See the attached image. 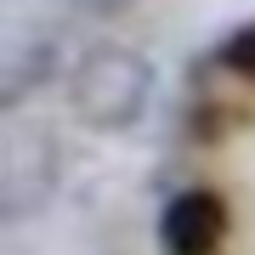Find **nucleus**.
<instances>
[{
	"mask_svg": "<svg viewBox=\"0 0 255 255\" xmlns=\"http://www.w3.org/2000/svg\"><path fill=\"white\" fill-rule=\"evenodd\" d=\"M153 97V63L130 46H97L68 74V108L91 130H125L136 125Z\"/></svg>",
	"mask_w": 255,
	"mask_h": 255,
	"instance_id": "f257e3e1",
	"label": "nucleus"
},
{
	"mask_svg": "<svg viewBox=\"0 0 255 255\" xmlns=\"http://www.w3.org/2000/svg\"><path fill=\"white\" fill-rule=\"evenodd\" d=\"M57 182V147L46 130H11L0 147V204L11 221H23L34 204H46Z\"/></svg>",
	"mask_w": 255,
	"mask_h": 255,
	"instance_id": "f03ea898",
	"label": "nucleus"
},
{
	"mask_svg": "<svg viewBox=\"0 0 255 255\" xmlns=\"http://www.w3.org/2000/svg\"><path fill=\"white\" fill-rule=\"evenodd\" d=\"M227 238V204L210 187H187L159 216V250L164 255H216Z\"/></svg>",
	"mask_w": 255,
	"mask_h": 255,
	"instance_id": "7ed1b4c3",
	"label": "nucleus"
},
{
	"mask_svg": "<svg viewBox=\"0 0 255 255\" xmlns=\"http://www.w3.org/2000/svg\"><path fill=\"white\" fill-rule=\"evenodd\" d=\"M51 63H57V46H51V40H34L28 51H17V57L6 63V85H0V102H6V108H17V102H23V97L34 91L46 74H51Z\"/></svg>",
	"mask_w": 255,
	"mask_h": 255,
	"instance_id": "20e7f679",
	"label": "nucleus"
},
{
	"mask_svg": "<svg viewBox=\"0 0 255 255\" xmlns=\"http://www.w3.org/2000/svg\"><path fill=\"white\" fill-rule=\"evenodd\" d=\"M221 68H233V74H244V80H255V23L233 28V34L221 40Z\"/></svg>",
	"mask_w": 255,
	"mask_h": 255,
	"instance_id": "39448f33",
	"label": "nucleus"
},
{
	"mask_svg": "<svg viewBox=\"0 0 255 255\" xmlns=\"http://www.w3.org/2000/svg\"><path fill=\"white\" fill-rule=\"evenodd\" d=\"M85 6H97V11H114V6H125V0H85Z\"/></svg>",
	"mask_w": 255,
	"mask_h": 255,
	"instance_id": "423d86ee",
	"label": "nucleus"
}]
</instances>
